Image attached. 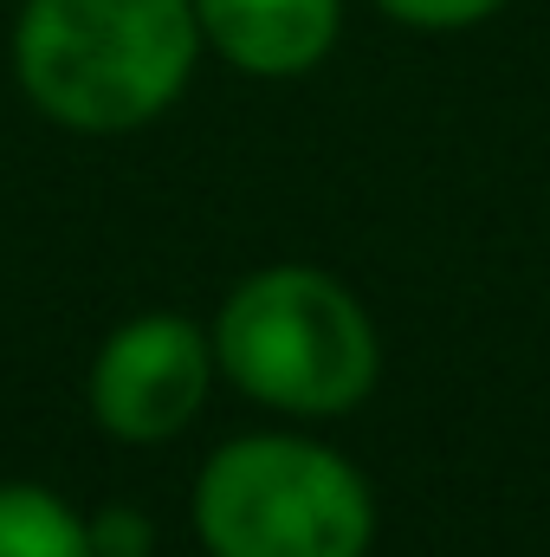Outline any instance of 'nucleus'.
Here are the masks:
<instances>
[{
  "label": "nucleus",
  "instance_id": "nucleus-1",
  "mask_svg": "<svg viewBox=\"0 0 550 557\" xmlns=\"http://www.w3.org/2000/svg\"><path fill=\"white\" fill-rule=\"evenodd\" d=\"M195 39V0H26L13 65L46 117L130 131L188 85Z\"/></svg>",
  "mask_w": 550,
  "mask_h": 557
},
{
  "label": "nucleus",
  "instance_id": "nucleus-2",
  "mask_svg": "<svg viewBox=\"0 0 550 557\" xmlns=\"http://www.w3.org/2000/svg\"><path fill=\"white\" fill-rule=\"evenodd\" d=\"M195 525L214 557H363L376 506L343 454L253 434L208 460Z\"/></svg>",
  "mask_w": 550,
  "mask_h": 557
},
{
  "label": "nucleus",
  "instance_id": "nucleus-3",
  "mask_svg": "<svg viewBox=\"0 0 550 557\" xmlns=\"http://www.w3.org/2000/svg\"><path fill=\"white\" fill-rule=\"evenodd\" d=\"M227 376L291 416H337L376 383V331L337 278L311 267H273L247 278L221 311Z\"/></svg>",
  "mask_w": 550,
  "mask_h": 557
},
{
  "label": "nucleus",
  "instance_id": "nucleus-4",
  "mask_svg": "<svg viewBox=\"0 0 550 557\" xmlns=\"http://www.w3.org/2000/svg\"><path fill=\"white\" fill-rule=\"evenodd\" d=\"M208 396V344L188 318H130L91 370V409L124 441H168Z\"/></svg>",
  "mask_w": 550,
  "mask_h": 557
},
{
  "label": "nucleus",
  "instance_id": "nucleus-5",
  "mask_svg": "<svg viewBox=\"0 0 550 557\" xmlns=\"http://www.w3.org/2000/svg\"><path fill=\"white\" fill-rule=\"evenodd\" d=\"M201 33L260 78L304 72L337 39V0H195Z\"/></svg>",
  "mask_w": 550,
  "mask_h": 557
},
{
  "label": "nucleus",
  "instance_id": "nucleus-6",
  "mask_svg": "<svg viewBox=\"0 0 550 557\" xmlns=\"http://www.w3.org/2000/svg\"><path fill=\"white\" fill-rule=\"evenodd\" d=\"M0 557H98L65 499L39 486H0Z\"/></svg>",
  "mask_w": 550,
  "mask_h": 557
},
{
  "label": "nucleus",
  "instance_id": "nucleus-7",
  "mask_svg": "<svg viewBox=\"0 0 550 557\" xmlns=\"http://www.w3.org/2000/svg\"><path fill=\"white\" fill-rule=\"evenodd\" d=\"M396 20H409V26H473V20H486L499 0H383Z\"/></svg>",
  "mask_w": 550,
  "mask_h": 557
}]
</instances>
